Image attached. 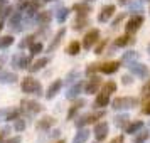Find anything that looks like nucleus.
Masks as SVG:
<instances>
[{
  "label": "nucleus",
  "instance_id": "nucleus-1",
  "mask_svg": "<svg viewBox=\"0 0 150 143\" xmlns=\"http://www.w3.org/2000/svg\"><path fill=\"white\" fill-rule=\"evenodd\" d=\"M21 88H22V91H24V93H27V94H37V96L42 94L41 82L37 81V79H34V77H30V76H27V77L22 81Z\"/></svg>",
  "mask_w": 150,
  "mask_h": 143
},
{
  "label": "nucleus",
  "instance_id": "nucleus-2",
  "mask_svg": "<svg viewBox=\"0 0 150 143\" xmlns=\"http://www.w3.org/2000/svg\"><path fill=\"white\" fill-rule=\"evenodd\" d=\"M138 104V99L137 98H132V96H120V98H115L113 103H111V108L113 109H130L135 108Z\"/></svg>",
  "mask_w": 150,
  "mask_h": 143
},
{
  "label": "nucleus",
  "instance_id": "nucleus-3",
  "mask_svg": "<svg viewBox=\"0 0 150 143\" xmlns=\"http://www.w3.org/2000/svg\"><path fill=\"white\" fill-rule=\"evenodd\" d=\"M98 37H100V30L98 29H91L86 32L84 39H83V47L84 49H91L98 42Z\"/></svg>",
  "mask_w": 150,
  "mask_h": 143
},
{
  "label": "nucleus",
  "instance_id": "nucleus-4",
  "mask_svg": "<svg viewBox=\"0 0 150 143\" xmlns=\"http://www.w3.org/2000/svg\"><path fill=\"white\" fill-rule=\"evenodd\" d=\"M142 24H143V17L142 15H135V17H132V19L127 22V25H125L127 34H133V32H137L138 29L142 27Z\"/></svg>",
  "mask_w": 150,
  "mask_h": 143
},
{
  "label": "nucleus",
  "instance_id": "nucleus-5",
  "mask_svg": "<svg viewBox=\"0 0 150 143\" xmlns=\"http://www.w3.org/2000/svg\"><path fill=\"white\" fill-rule=\"evenodd\" d=\"M21 104H22V109H24L25 113H29V115H37V113L42 111V106L37 101H30V99L27 101V99H24Z\"/></svg>",
  "mask_w": 150,
  "mask_h": 143
},
{
  "label": "nucleus",
  "instance_id": "nucleus-6",
  "mask_svg": "<svg viewBox=\"0 0 150 143\" xmlns=\"http://www.w3.org/2000/svg\"><path fill=\"white\" fill-rule=\"evenodd\" d=\"M95 138L96 142H103L106 138V133H108V123L106 121H100V123H95Z\"/></svg>",
  "mask_w": 150,
  "mask_h": 143
},
{
  "label": "nucleus",
  "instance_id": "nucleus-7",
  "mask_svg": "<svg viewBox=\"0 0 150 143\" xmlns=\"http://www.w3.org/2000/svg\"><path fill=\"white\" fill-rule=\"evenodd\" d=\"M39 7H41V0H27V2H24L21 5V10H24L29 17H32Z\"/></svg>",
  "mask_w": 150,
  "mask_h": 143
},
{
  "label": "nucleus",
  "instance_id": "nucleus-8",
  "mask_svg": "<svg viewBox=\"0 0 150 143\" xmlns=\"http://www.w3.org/2000/svg\"><path fill=\"white\" fill-rule=\"evenodd\" d=\"M128 69L137 76V77H147L149 76V69L145 64H140V62H130Z\"/></svg>",
  "mask_w": 150,
  "mask_h": 143
},
{
  "label": "nucleus",
  "instance_id": "nucleus-9",
  "mask_svg": "<svg viewBox=\"0 0 150 143\" xmlns=\"http://www.w3.org/2000/svg\"><path fill=\"white\" fill-rule=\"evenodd\" d=\"M100 84H101V79L98 77V76H95V77H91L88 82H84V93H88V94H95L96 89L100 88Z\"/></svg>",
  "mask_w": 150,
  "mask_h": 143
},
{
  "label": "nucleus",
  "instance_id": "nucleus-10",
  "mask_svg": "<svg viewBox=\"0 0 150 143\" xmlns=\"http://www.w3.org/2000/svg\"><path fill=\"white\" fill-rule=\"evenodd\" d=\"M118 68H120V62H118V61H111V62L100 64L98 71H101L103 74H113V73H116V71H118Z\"/></svg>",
  "mask_w": 150,
  "mask_h": 143
},
{
  "label": "nucleus",
  "instance_id": "nucleus-11",
  "mask_svg": "<svg viewBox=\"0 0 150 143\" xmlns=\"http://www.w3.org/2000/svg\"><path fill=\"white\" fill-rule=\"evenodd\" d=\"M83 88H84V82H76V84H73L71 88H68V93H66V98L68 99H74V98H78L79 96V93H83Z\"/></svg>",
  "mask_w": 150,
  "mask_h": 143
},
{
  "label": "nucleus",
  "instance_id": "nucleus-12",
  "mask_svg": "<svg viewBox=\"0 0 150 143\" xmlns=\"http://www.w3.org/2000/svg\"><path fill=\"white\" fill-rule=\"evenodd\" d=\"M113 14H115V5H106V7H103V10L100 12V15H98V20L100 22H108L111 17H113Z\"/></svg>",
  "mask_w": 150,
  "mask_h": 143
},
{
  "label": "nucleus",
  "instance_id": "nucleus-13",
  "mask_svg": "<svg viewBox=\"0 0 150 143\" xmlns=\"http://www.w3.org/2000/svg\"><path fill=\"white\" fill-rule=\"evenodd\" d=\"M12 64H14L15 68L19 69H27L30 66V57H25V56H15L14 59H12Z\"/></svg>",
  "mask_w": 150,
  "mask_h": 143
},
{
  "label": "nucleus",
  "instance_id": "nucleus-14",
  "mask_svg": "<svg viewBox=\"0 0 150 143\" xmlns=\"http://www.w3.org/2000/svg\"><path fill=\"white\" fill-rule=\"evenodd\" d=\"M61 86H62V81H61V79H56L54 82H51V86L47 88V93H46V98H47V99H52V98H54L57 93H59Z\"/></svg>",
  "mask_w": 150,
  "mask_h": 143
},
{
  "label": "nucleus",
  "instance_id": "nucleus-15",
  "mask_svg": "<svg viewBox=\"0 0 150 143\" xmlns=\"http://www.w3.org/2000/svg\"><path fill=\"white\" fill-rule=\"evenodd\" d=\"M10 27H12V30H15V32L22 30V14L21 12H15V14L10 17Z\"/></svg>",
  "mask_w": 150,
  "mask_h": 143
},
{
  "label": "nucleus",
  "instance_id": "nucleus-16",
  "mask_svg": "<svg viewBox=\"0 0 150 143\" xmlns=\"http://www.w3.org/2000/svg\"><path fill=\"white\" fill-rule=\"evenodd\" d=\"M64 34H66V29H59L57 30V34H56V37L51 41V44H49V47H47V51L49 52H52L59 44H61V41H62V37H64Z\"/></svg>",
  "mask_w": 150,
  "mask_h": 143
},
{
  "label": "nucleus",
  "instance_id": "nucleus-17",
  "mask_svg": "<svg viewBox=\"0 0 150 143\" xmlns=\"http://www.w3.org/2000/svg\"><path fill=\"white\" fill-rule=\"evenodd\" d=\"M89 138V131L86 128H79V131L76 133L74 140H73V143H86Z\"/></svg>",
  "mask_w": 150,
  "mask_h": 143
},
{
  "label": "nucleus",
  "instance_id": "nucleus-18",
  "mask_svg": "<svg viewBox=\"0 0 150 143\" xmlns=\"http://www.w3.org/2000/svg\"><path fill=\"white\" fill-rule=\"evenodd\" d=\"M110 103V94H106V93H100V94L96 96V101H95V106H98V108H105V106H108Z\"/></svg>",
  "mask_w": 150,
  "mask_h": 143
},
{
  "label": "nucleus",
  "instance_id": "nucleus-19",
  "mask_svg": "<svg viewBox=\"0 0 150 143\" xmlns=\"http://www.w3.org/2000/svg\"><path fill=\"white\" fill-rule=\"evenodd\" d=\"M47 62H49V57H42L39 61H35L34 64H30V66H29V71H30V73H37V71H41Z\"/></svg>",
  "mask_w": 150,
  "mask_h": 143
},
{
  "label": "nucleus",
  "instance_id": "nucleus-20",
  "mask_svg": "<svg viewBox=\"0 0 150 143\" xmlns=\"http://www.w3.org/2000/svg\"><path fill=\"white\" fill-rule=\"evenodd\" d=\"M73 10L78 12L79 15H86V14L91 12V5H89V4H74V5H73Z\"/></svg>",
  "mask_w": 150,
  "mask_h": 143
},
{
  "label": "nucleus",
  "instance_id": "nucleus-21",
  "mask_svg": "<svg viewBox=\"0 0 150 143\" xmlns=\"http://www.w3.org/2000/svg\"><path fill=\"white\" fill-rule=\"evenodd\" d=\"M54 123H56V120L52 118V116H46V118H42L41 121L37 123V128L39 130H47V128H51Z\"/></svg>",
  "mask_w": 150,
  "mask_h": 143
},
{
  "label": "nucleus",
  "instance_id": "nucleus-22",
  "mask_svg": "<svg viewBox=\"0 0 150 143\" xmlns=\"http://www.w3.org/2000/svg\"><path fill=\"white\" fill-rule=\"evenodd\" d=\"M51 19H52V14L49 10H42L41 14L37 15V20H39L41 25H47L49 22H51Z\"/></svg>",
  "mask_w": 150,
  "mask_h": 143
},
{
  "label": "nucleus",
  "instance_id": "nucleus-23",
  "mask_svg": "<svg viewBox=\"0 0 150 143\" xmlns=\"http://www.w3.org/2000/svg\"><path fill=\"white\" fill-rule=\"evenodd\" d=\"M79 51H81V44H79L78 41L71 42V44H69L68 47H66V52H68L69 56H76L78 52H79Z\"/></svg>",
  "mask_w": 150,
  "mask_h": 143
},
{
  "label": "nucleus",
  "instance_id": "nucleus-24",
  "mask_svg": "<svg viewBox=\"0 0 150 143\" xmlns=\"http://www.w3.org/2000/svg\"><path fill=\"white\" fill-rule=\"evenodd\" d=\"M140 128H143V121H133V123H130L128 126H127V133H130V135H135L137 131Z\"/></svg>",
  "mask_w": 150,
  "mask_h": 143
},
{
  "label": "nucleus",
  "instance_id": "nucleus-25",
  "mask_svg": "<svg viewBox=\"0 0 150 143\" xmlns=\"http://www.w3.org/2000/svg\"><path fill=\"white\" fill-rule=\"evenodd\" d=\"M130 42H132V37H130V35H120V37L115 41V46L116 47H125V46L130 44Z\"/></svg>",
  "mask_w": 150,
  "mask_h": 143
},
{
  "label": "nucleus",
  "instance_id": "nucleus-26",
  "mask_svg": "<svg viewBox=\"0 0 150 143\" xmlns=\"http://www.w3.org/2000/svg\"><path fill=\"white\" fill-rule=\"evenodd\" d=\"M115 125L118 128H123L125 125H128V115H118L115 116Z\"/></svg>",
  "mask_w": 150,
  "mask_h": 143
},
{
  "label": "nucleus",
  "instance_id": "nucleus-27",
  "mask_svg": "<svg viewBox=\"0 0 150 143\" xmlns=\"http://www.w3.org/2000/svg\"><path fill=\"white\" fill-rule=\"evenodd\" d=\"M103 116H105V111H96V113L86 115V123H96V120H100Z\"/></svg>",
  "mask_w": 150,
  "mask_h": 143
},
{
  "label": "nucleus",
  "instance_id": "nucleus-28",
  "mask_svg": "<svg viewBox=\"0 0 150 143\" xmlns=\"http://www.w3.org/2000/svg\"><path fill=\"white\" fill-rule=\"evenodd\" d=\"M17 76L12 73H0V81L2 82H15Z\"/></svg>",
  "mask_w": 150,
  "mask_h": 143
},
{
  "label": "nucleus",
  "instance_id": "nucleus-29",
  "mask_svg": "<svg viewBox=\"0 0 150 143\" xmlns=\"http://www.w3.org/2000/svg\"><path fill=\"white\" fill-rule=\"evenodd\" d=\"M103 93H106V94H111V93H115L116 91V84L113 81H108V82H105L103 84V89H101Z\"/></svg>",
  "mask_w": 150,
  "mask_h": 143
},
{
  "label": "nucleus",
  "instance_id": "nucleus-30",
  "mask_svg": "<svg viewBox=\"0 0 150 143\" xmlns=\"http://www.w3.org/2000/svg\"><path fill=\"white\" fill-rule=\"evenodd\" d=\"M12 44H14V37L12 35H5V37L0 39V49H5L8 46H12Z\"/></svg>",
  "mask_w": 150,
  "mask_h": 143
},
{
  "label": "nucleus",
  "instance_id": "nucleus-31",
  "mask_svg": "<svg viewBox=\"0 0 150 143\" xmlns=\"http://www.w3.org/2000/svg\"><path fill=\"white\" fill-rule=\"evenodd\" d=\"M68 15H69V8H61L57 14H56V19H57V22H64L66 19H68Z\"/></svg>",
  "mask_w": 150,
  "mask_h": 143
},
{
  "label": "nucleus",
  "instance_id": "nucleus-32",
  "mask_svg": "<svg viewBox=\"0 0 150 143\" xmlns=\"http://www.w3.org/2000/svg\"><path fill=\"white\" fill-rule=\"evenodd\" d=\"M81 106H84V101H78L74 104V106H73V108L69 109V113H68V120H71V118H73V116L76 115V111H78V109L81 108Z\"/></svg>",
  "mask_w": 150,
  "mask_h": 143
},
{
  "label": "nucleus",
  "instance_id": "nucleus-33",
  "mask_svg": "<svg viewBox=\"0 0 150 143\" xmlns=\"http://www.w3.org/2000/svg\"><path fill=\"white\" fill-rule=\"evenodd\" d=\"M42 47H44L42 42H32L30 44V54H39L42 51Z\"/></svg>",
  "mask_w": 150,
  "mask_h": 143
},
{
  "label": "nucleus",
  "instance_id": "nucleus-34",
  "mask_svg": "<svg viewBox=\"0 0 150 143\" xmlns=\"http://www.w3.org/2000/svg\"><path fill=\"white\" fill-rule=\"evenodd\" d=\"M17 118H19V109H10L5 115V121H12V120H17Z\"/></svg>",
  "mask_w": 150,
  "mask_h": 143
},
{
  "label": "nucleus",
  "instance_id": "nucleus-35",
  "mask_svg": "<svg viewBox=\"0 0 150 143\" xmlns=\"http://www.w3.org/2000/svg\"><path fill=\"white\" fill-rule=\"evenodd\" d=\"M14 128H15V131H24V130H25V120H21V118H17V120H15Z\"/></svg>",
  "mask_w": 150,
  "mask_h": 143
},
{
  "label": "nucleus",
  "instance_id": "nucleus-36",
  "mask_svg": "<svg viewBox=\"0 0 150 143\" xmlns=\"http://www.w3.org/2000/svg\"><path fill=\"white\" fill-rule=\"evenodd\" d=\"M86 24H88V20H86V19H81V17H79V19L76 20V24H74V29H76V30H81L83 27H86Z\"/></svg>",
  "mask_w": 150,
  "mask_h": 143
},
{
  "label": "nucleus",
  "instance_id": "nucleus-37",
  "mask_svg": "<svg viewBox=\"0 0 150 143\" xmlns=\"http://www.w3.org/2000/svg\"><path fill=\"white\" fill-rule=\"evenodd\" d=\"M142 5H143L142 0H138V2H133V4L130 5V12H135V10H142Z\"/></svg>",
  "mask_w": 150,
  "mask_h": 143
},
{
  "label": "nucleus",
  "instance_id": "nucleus-38",
  "mask_svg": "<svg viewBox=\"0 0 150 143\" xmlns=\"http://www.w3.org/2000/svg\"><path fill=\"white\" fill-rule=\"evenodd\" d=\"M147 138H149V133H140V135L133 140V143H145L147 142Z\"/></svg>",
  "mask_w": 150,
  "mask_h": 143
},
{
  "label": "nucleus",
  "instance_id": "nucleus-39",
  "mask_svg": "<svg viewBox=\"0 0 150 143\" xmlns=\"http://www.w3.org/2000/svg\"><path fill=\"white\" fill-rule=\"evenodd\" d=\"M142 96L143 98H149L150 96V81H147L145 82V86L142 88Z\"/></svg>",
  "mask_w": 150,
  "mask_h": 143
},
{
  "label": "nucleus",
  "instance_id": "nucleus-40",
  "mask_svg": "<svg viewBox=\"0 0 150 143\" xmlns=\"http://www.w3.org/2000/svg\"><path fill=\"white\" fill-rule=\"evenodd\" d=\"M105 46H106V41H101L95 47V54H103V49H105Z\"/></svg>",
  "mask_w": 150,
  "mask_h": 143
},
{
  "label": "nucleus",
  "instance_id": "nucleus-41",
  "mask_svg": "<svg viewBox=\"0 0 150 143\" xmlns=\"http://www.w3.org/2000/svg\"><path fill=\"white\" fill-rule=\"evenodd\" d=\"M137 57V52H133V51H130V52H127V54H123V61H132V59H135Z\"/></svg>",
  "mask_w": 150,
  "mask_h": 143
},
{
  "label": "nucleus",
  "instance_id": "nucleus-42",
  "mask_svg": "<svg viewBox=\"0 0 150 143\" xmlns=\"http://www.w3.org/2000/svg\"><path fill=\"white\" fill-rule=\"evenodd\" d=\"M34 39H35L34 35H29V37H25V41H22V42H21V47H25L27 44H29V46H30V44L34 42Z\"/></svg>",
  "mask_w": 150,
  "mask_h": 143
},
{
  "label": "nucleus",
  "instance_id": "nucleus-43",
  "mask_svg": "<svg viewBox=\"0 0 150 143\" xmlns=\"http://www.w3.org/2000/svg\"><path fill=\"white\" fill-rule=\"evenodd\" d=\"M84 125H86V116H79V118L76 120V126H78V128H83Z\"/></svg>",
  "mask_w": 150,
  "mask_h": 143
},
{
  "label": "nucleus",
  "instance_id": "nucleus-44",
  "mask_svg": "<svg viewBox=\"0 0 150 143\" xmlns=\"http://www.w3.org/2000/svg\"><path fill=\"white\" fill-rule=\"evenodd\" d=\"M21 142H22L21 136H12V138H8V140H5V142H2V143H21Z\"/></svg>",
  "mask_w": 150,
  "mask_h": 143
},
{
  "label": "nucleus",
  "instance_id": "nucleus-45",
  "mask_svg": "<svg viewBox=\"0 0 150 143\" xmlns=\"http://www.w3.org/2000/svg\"><path fill=\"white\" fill-rule=\"evenodd\" d=\"M98 68L100 66H96V64H89V68L86 69V74H93L95 71H98Z\"/></svg>",
  "mask_w": 150,
  "mask_h": 143
},
{
  "label": "nucleus",
  "instance_id": "nucleus-46",
  "mask_svg": "<svg viewBox=\"0 0 150 143\" xmlns=\"http://www.w3.org/2000/svg\"><path fill=\"white\" fill-rule=\"evenodd\" d=\"M123 17H125V14H122V15H118V17H116V19H115V22H113V27H118V25H120V22H122L123 20Z\"/></svg>",
  "mask_w": 150,
  "mask_h": 143
},
{
  "label": "nucleus",
  "instance_id": "nucleus-47",
  "mask_svg": "<svg viewBox=\"0 0 150 143\" xmlns=\"http://www.w3.org/2000/svg\"><path fill=\"white\" fill-rule=\"evenodd\" d=\"M110 143H125V138H123V135H120V136H116V138H113Z\"/></svg>",
  "mask_w": 150,
  "mask_h": 143
},
{
  "label": "nucleus",
  "instance_id": "nucleus-48",
  "mask_svg": "<svg viewBox=\"0 0 150 143\" xmlns=\"http://www.w3.org/2000/svg\"><path fill=\"white\" fill-rule=\"evenodd\" d=\"M76 76H78V71H73V73H71V74L68 76V84H69V82H73V81H74V77H76Z\"/></svg>",
  "mask_w": 150,
  "mask_h": 143
},
{
  "label": "nucleus",
  "instance_id": "nucleus-49",
  "mask_svg": "<svg viewBox=\"0 0 150 143\" xmlns=\"http://www.w3.org/2000/svg\"><path fill=\"white\" fill-rule=\"evenodd\" d=\"M143 113H145V115H150V101L145 103V106H143Z\"/></svg>",
  "mask_w": 150,
  "mask_h": 143
},
{
  "label": "nucleus",
  "instance_id": "nucleus-50",
  "mask_svg": "<svg viewBox=\"0 0 150 143\" xmlns=\"http://www.w3.org/2000/svg\"><path fill=\"white\" fill-rule=\"evenodd\" d=\"M122 81H123V84H130V82H132V77H130V76H123Z\"/></svg>",
  "mask_w": 150,
  "mask_h": 143
},
{
  "label": "nucleus",
  "instance_id": "nucleus-51",
  "mask_svg": "<svg viewBox=\"0 0 150 143\" xmlns=\"http://www.w3.org/2000/svg\"><path fill=\"white\" fill-rule=\"evenodd\" d=\"M4 7H7V0H0V12H2Z\"/></svg>",
  "mask_w": 150,
  "mask_h": 143
},
{
  "label": "nucleus",
  "instance_id": "nucleus-52",
  "mask_svg": "<svg viewBox=\"0 0 150 143\" xmlns=\"http://www.w3.org/2000/svg\"><path fill=\"white\" fill-rule=\"evenodd\" d=\"M128 2H130V0H118V4H120V5H127Z\"/></svg>",
  "mask_w": 150,
  "mask_h": 143
},
{
  "label": "nucleus",
  "instance_id": "nucleus-53",
  "mask_svg": "<svg viewBox=\"0 0 150 143\" xmlns=\"http://www.w3.org/2000/svg\"><path fill=\"white\" fill-rule=\"evenodd\" d=\"M2 29H4V22H0V30H2Z\"/></svg>",
  "mask_w": 150,
  "mask_h": 143
},
{
  "label": "nucleus",
  "instance_id": "nucleus-54",
  "mask_svg": "<svg viewBox=\"0 0 150 143\" xmlns=\"http://www.w3.org/2000/svg\"><path fill=\"white\" fill-rule=\"evenodd\" d=\"M147 51H149V52H150V44H149V47H147Z\"/></svg>",
  "mask_w": 150,
  "mask_h": 143
},
{
  "label": "nucleus",
  "instance_id": "nucleus-55",
  "mask_svg": "<svg viewBox=\"0 0 150 143\" xmlns=\"http://www.w3.org/2000/svg\"><path fill=\"white\" fill-rule=\"evenodd\" d=\"M57 143H64V142H62V140H59V142H57Z\"/></svg>",
  "mask_w": 150,
  "mask_h": 143
},
{
  "label": "nucleus",
  "instance_id": "nucleus-56",
  "mask_svg": "<svg viewBox=\"0 0 150 143\" xmlns=\"http://www.w3.org/2000/svg\"><path fill=\"white\" fill-rule=\"evenodd\" d=\"M44 2H52V0H44Z\"/></svg>",
  "mask_w": 150,
  "mask_h": 143
},
{
  "label": "nucleus",
  "instance_id": "nucleus-57",
  "mask_svg": "<svg viewBox=\"0 0 150 143\" xmlns=\"http://www.w3.org/2000/svg\"><path fill=\"white\" fill-rule=\"evenodd\" d=\"M88 2H93V0H88Z\"/></svg>",
  "mask_w": 150,
  "mask_h": 143
},
{
  "label": "nucleus",
  "instance_id": "nucleus-58",
  "mask_svg": "<svg viewBox=\"0 0 150 143\" xmlns=\"http://www.w3.org/2000/svg\"><path fill=\"white\" fill-rule=\"evenodd\" d=\"M149 2H150V0H149Z\"/></svg>",
  "mask_w": 150,
  "mask_h": 143
}]
</instances>
